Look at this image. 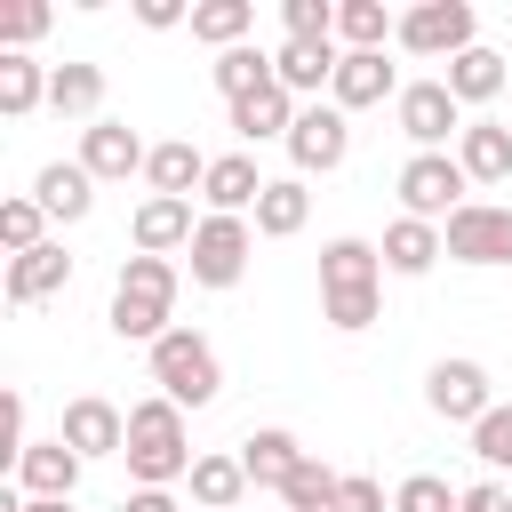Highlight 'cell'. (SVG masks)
<instances>
[{
    "label": "cell",
    "instance_id": "obj_44",
    "mask_svg": "<svg viewBox=\"0 0 512 512\" xmlns=\"http://www.w3.org/2000/svg\"><path fill=\"white\" fill-rule=\"evenodd\" d=\"M16 512H72V496H24Z\"/></svg>",
    "mask_w": 512,
    "mask_h": 512
},
{
    "label": "cell",
    "instance_id": "obj_11",
    "mask_svg": "<svg viewBox=\"0 0 512 512\" xmlns=\"http://www.w3.org/2000/svg\"><path fill=\"white\" fill-rule=\"evenodd\" d=\"M344 152H352V112H336V104H304L296 128H288V160H296V176H328V168H344Z\"/></svg>",
    "mask_w": 512,
    "mask_h": 512
},
{
    "label": "cell",
    "instance_id": "obj_34",
    "mask_svg": "<svg viewBox=\"0 0 512 512\" xmlns=\"http://www.w3.org/2000/svg\"><path fill=\"white\" fill-rule=\"evenodd\" d=\"M208 80H216V96H224V104H240V96H256V88L272 80V56H264L256 40H248V48H224V56L208 64Z\"/></svg>",
    "mask_w": 512,
    "mask_h": 512
},
{
    "label": "cell",
    "instance_id": "obj_8",
    "mask_svg": "<svg viewBox=\"0 0 512 512\" xmlns=\"http://www.w3.org/2000/svg\"><path fill=\"white\" fill-rule=\"evenodd\" d=\"M248 256H256V224H248V216H200V232H192V248H184L192 288H240Z\"/></svg>",
    "mask_w": 512,
    "mask_h": 512
},
{
    "label": "cell",
    "instance_id": "obj_21",
    "mask_svg": "<svg viewBox=\"0 0 512 512\" xmlns=\"http://www.w3.org/2000/svg\"><path fill=\"white\" fill-rule=\"evenodd\" d=\"M384 272H400V280H424L440 256H448V240H440V224H424V216H392L384 224Z\"/></svg>",
    "mask_w": 512,
    "mask_h": 512
},
{
    "label": "cell",
    "instance_id": "obj_28",
    "mask_svg": "<svg viewBox=\"0 0 512 512\" xmlns=\"http://www.w3.org/2000/svg\"><path fill=\"white\" fill-rule=\"evenodd\" d=\"M456 160H464L472 184H512V128L504 120H472L456 136Z\"/></svg>",
    "mask_w": 512,
    "mask_h": 512
},
{
    "label": "cell",
    "instance_id": "obj_19",
    "mask_svg": "<svg viewBox=\"0 0 512 512\" xmlns=\"http://www.w3.org/2000/svg\"><path fill=\"white\" fill-rule=\"evenodd\" d=\"M304 456H312V448H304L288 424H264V432L240 440V472H248V488H272V496L288 488V472H296Z\"/></svg>",
    "mask_w": 512,
    "mask_h": 512
},
{
    "label": "cell",
    "instance_id": "obj_12",
    "mask_svg": "<svg viewBox=\"0 0 512 512\" xmlns=\"http://www.w3.org/2000/svg\"><path fill=\"white\" fill-rule=\"evenodd\" d=\"M144 160H152V144H144L128 120H96V128H80V168H88L96 184H128V176H144Z\"/></svg>",
    "mask_w": 512,
    "mask_h": 512
},
{
    "label": "cell",
    "instance_id": "obj_17",
    "mask_svg": "<svg viewBox=\"0 0 512 512\" xmlns=\"http://www.w3.org/2000/svg\"><path fill=\"white\" fill-rule=\"evenodd\" d=\"M336 64H344L336 40H280V48H272V80H280L288 96H320V88H336Z\"/></svg>",
    "mask_w": 512,
    "mask_h": 512
},
{
    "label": "cell",
    "instance_id": "obj_46",
    "mask_svg": "<svg viewBox=\"0 0 512 512\" xmlns=\"http://www.w3.org/2000/svg\"><path fill=\"white\" fill-rule=\"evenodd\" d=\"M280 512H288V504H280Z\"/></svg>",
    "mask_w": 512,
    "mask_h": 512
},
{
    "label": "cell",
    "instance_id": "obj_37",
    "mask_svg": "<svg viewBox=\"0 0 512 512\" xmlns=\"http://www.w3.org/2000/svg\"><path fill=\"white\" fill-rule=\"evenodd\" d=\"M48 24H56V8H48V0H16V8H0V56H24Z\"/></svg>",
    "mask_w": 512,
    "mask_h": 512
},
{
    "label": "cell",
    "instance_id": "obj_3",
    "mask_svg": "<svg viewBox=\"0 0 512 512\" xmlns=\"http://www.w3.org/2000/svg\"><path fill=\"white\" fill-rule=\"evenodd\" d=\"M128 480H136V488H176V480H192V432H184V408L160 400V392L128 408Z\"/></svg>",
    "mask_w": 512,
    "mask_h": 512
},
{
    "label": "cell",
    "instance_id": "obj_10",
    "mask_svg": "<svg viewBox=\"0 0 512 512\" xmlns=\"http://www.w3.org/2000/svg\"><path fill=\"white\" fill-rule=\"evenodd\" d=\"M440 240H448V256L456 264H512V208L504 200H464L448 224H440Z\"/></svg>",
    "mask_w": 512,
    "mask_h": 512
},
{
    "label": "cell",
    "instance_id": "obj_26",
    "mask_svg": "<svg viewBox=\"0 0 512 512\" xmlns=\"http://www.w3.org/2000/svg\"><path fill=\"white\" fill-rule=\"evenodd\" d=\"M48 112L56 120H104V64H56L48 72Z\"/></svg>",
    "mask_w": 512,
    "mask_h": 512
},
{
    "label": "cell",
    "instance_id": "obj_25",
    "mask_svg": "<svg viewBox=\"0 0 512 512\" xmlns=\"http://www.w3.org/2000/svg\"><path fill=\"white\" fill-rule=\"evenodd\" d=\"M440 80H448V96H456V104L472 112V104H496V96L512 88V64H504L496 48H464V56H456V64L440 72Z\"/></svg>",
    "mask_w": 512,
    "mask_h": 512
},
{
    "label": "cell",
    "instance_id": "obj_30",
    "mask_svg": "<svg viewBox=\"0 0 512 512\" xmlns=\"http://www.w3.org/2000/svg\"><path fill=\"white\" fill-rule=\"evenodd\" d=\"M248 32H256V0H192V40H208L216 56L248 48Z\"/></svg>",
    "mask_w": 512,
    "mask_h": 512
},
{
    "label": "cell",
    "instance_id": "obj_22",
    "mask_svg": "<svg viewBox=\"0 0 512 512\" xmlns=\"http://www.w3.org/2000/svg\"><path fill=\"white\" fill-rule=\"evenodd\" d=\"M144 184H152L160 200H192V192L208 184V152H200L192 136H168V144H152V160H144Z\"/></svg>",
    "mask_w": 512,
    "mask_h": 512
},
{
    "label": "cell",
    "instance_id": "obj_29",
    "mask_svg": "<svg viewBox=\"0 0 512 512\" xmlns=\"http://www.w3.org/2000/svg\"><path fill=\"white\" fill-rule=\"evenodd\" d=\"M400 40V16L384 0H336V48L360 56V48H392Z\"/></svg>",
    "mask_w": 512,
    "mask_h": 512
},
{
    "label": "cell",
    "instance_id": "obj_31",
    "mask_svg": "<svg viewBox=\"0 0 512 512\" xmlns=\"http://www.w3.org/2000/svg\"><path fill=\"white\" fill-rule=\"evenodd\" d=\"M48 72L56 64H40V56H0V112L8 120H32L48 104Z\"/></svg>",
    "mask_w": 512,
    "mask_h": 512
},
{
    "label": "cell",
    "instance_id": "obj_38",
    "mask_svg": "<svg viewBox=\"0 0 512 512\" xmlns=\"http://www.w3.org/2000/svg\"><path fill=\"white\" fill-rule=\"evenodd\" d=\"M456 504H464V488H448L440 472H408L392 488V512H456Z\"/></svg>",
    "mask_w": 512,
    "mask_h": 512
},
{
    "label": "cell",
    "instance_id": "obj_39",
    "mask_svg": "<svg viewBox=\"0 0 512 512\" xmlns=\"http://www.w3.org/2000/svg\"><path fill=\"white\" fill-rule=\"evenodd\" d=\"M280 24H288V40H336V8L328 0H280Z\"/></svg>",
    "mask_w": 512,
    "mask_h": 512
},
{
    "label": "cell",
    "instance_id": "obj_4",
    "mask_svg": "<svg viewBox=\"0 0 512 512\" xmlns=\"http://www.w3.org/2000/svg\"><path fill=\"white\" fill-rule=\"evenodd\" d=\"M152 384H160V400H176V408H208V400L224 392V360H216V344H208L200 328H168V336L152 344Z\"/></svg>",
    "mask_w": 512,
    "mask_h": 512
},
{
    "label": "cell",
    "instance_id": "obj_32",
    "mask_svg": "<svg viewBox=\"0 0 512 512\" xmlns=\"http://www.w3.org/2000/svg\"><path fill=\"white\" fill-rule=\"evenodd\" d=\"M240 496H248L240 456H192V504H200V512H232Z\"/></svg>",
    "mask_w": 512,
    "mask_h": 512
},
{
    "label": "cell",
    "instance_id": "obj_13",
    "mask_svg": "<svg viewBox=\"0 0 512 512\" xmlns=\"http://www.w3.org/2000/svg\"><path fill=\"white\" fill-rule=\"evenodd\" d=\"M56 440H64V448H80L88 464H96V456H128V416H120L112 400L80 392V400H64V424H56Z\"/></svg>",
    "mask_w": 512,
    "mask_h": 512
},
{
    "label": "cell",
    "instance_id": "obj_33",
    "mask_svg": "<svg viewBox=\"0 0 512 512\" xmlns=\"http://www.w3.org/2000/svg\"><path fill=\"white\" fill-rule=\"evenodd\" d=\"M280 504H288V512H336V504H344V472H336V464H320V456H304V464L288 472Z\"/></svg>",
    "mask_w": 512,
    "mask_h": 512
},
{
    "label": "cell",
    "instance_id": "obj_2",
    "mask_svg": "<svg viewBox=\"0 0 512 512\" xmlns=\"http://www.w3.org/2000/svg\"><path fill=\"white\" fill-rule=\"evenodd\" d=\"M176 288H184V272L168 256H128L120 280H112V312H104L112 336L120 344H160L176 328Z\"/></svg>",
    "mask_w": 512,
    "mask_h": 512
},
{
    "label": "cell",
    "instance_id": "obj_27",
    "mask_svg": "<svg viewBox=\"0 0 512 512\" xmlns=\"http://www.w3.org/2000/svg\"><path fill=\"white\" fill-rule=\"evenodd\" d=\"M248 224H256V240H296V232L312 224V192H304V176H272Z\"/></svg>",
    "mask_w": 512,
    "mask_h": 512
},
{
    "label": "cell",
    "instance_id": "obj_9",
    "mask_svg": "<svg viewBox=\"0 0 512 512\" xmlns=\"http://www.w3.org/2000/svg\"><path fill=\"white\" fill-rule=\"evenodd\" d=\"M424 408L440 416V424H480L488 408H496V384H488V368L480 360H432L424 368Z\"/></svg>",
    "mask_w": 512,
    "mask_h": 512
},
{
    "label": "cell",
    "instance_id": "obj_15",
    "mask_svg": "<svg viewBox=\"0 0 512 512\" xmlns=\"http://www.w3.org/2000/svg\"><path fill=\"white\" fill-rule=\"evenodd\" d=\"M296 112H304V104H296V96H288L280 80H264L256 96H240V104H224V128H232L240 144H272V136L288 144V128H296Z\"/></svg>",
    "mask_w": 512,
    "mask_h": 512
},
{
    "label": "cell",
    "instance_id": "obj_5",
    "mask_svg": "<svg viewBox=\"0 0 512 512\" xmlns=\"http://www.w3.org/2000/svg\"><path fill=\"white\" fill-rule=\"evenodd\" d=\"M392 192H400V216L448 224V216L464 208L472 176H464V160H456V152H408V160H400V176H392Z\"/></svg>",
    "mask_w": 512,
    "mask_h": 512
},
{
    "label": "cell",
    "instance_id": "obj_43",
    "mask_svg": "<svg viewBox=\"0 0 512 512\" xmlns=\"http://www.w3.org/2000/svg\"><path fill=\"white\" fill-rule=\"evenodd\" d=\"M120 512H184V504H176L168 488H128V496H120Z\"/></svg>",
    "mask_w": 512,
    "mask_h": 512
},
{
    "label": "cell",
    "instance_id": "obj_23",
    "mask_svg": "<svg viewBox=\"0 0 512 512\" xmlns=\"http://www.w3.org/2000/svg\"><path fill=\"white\" fill-rule=\"evenodd\" d=\"M32 200L48 208V224H80V216L96 208V176H88L80 160H48V168L32 176Z\"/></svg>",
    "mask_w": 512,
    "mask_h": 512
},
{
    "label": "cell",
    "instance_id": "obj_41",
    "mask_svg": "<svg viewBox=\"0 0 512 512\" xmlns=\"http://www.w3.org/2000/svg\"><path fill=\"white\" fill-rule=\"evenodd\" d=\"M344 504L352 512H392L384 504V480H368V472H344Z\"/></svg>",
    "mask_w": 512,
    "mask_h": 512
},
{
    "label": "cell",
    "instance_id": "obj_42",
    "mask_svg": "<svg viewBox=\"0 0 512 512\" xmlns=\"http://www.w3.org/2000/svg\"><path fill=\"white\" fill-rule=\"evenodd\" d=\"M456 512H512V488H504V480H472Z\"/></svg>",
    "mask_w": 512,
    "mask_h": 512
},
{
    "label": "cell",
    "instance_id": "obj_45",
    "mask_svg": "<svg viewBox=\"0 0 512 512\" xmlns=\"http://www.w3.org/2000/svg\"><path fill=\"white\" fill-rule=\"evenodd\" d=\"M192 512H200V504H192Z\"/></svg>",
    "mask_w": 512,
    "mask_h": 512
},
{
    "label": "cell",
    "instance_id": "obj_7",
    "mask_svg": "<svg viewBox=\"0 0 512 512\" xmlns=\"http://www.w3.org/2000/svg\"><path fill=\"white\" fill-rule=\"evenodd\" d=\"M392 120H400V136H408L416 152H448V144L472 128V112L448 96V80H408V88L392 96Z\"/></svg>",
    "mask_w": 512,
    "mask_h": 512
},
{
    "label": "cell",
    "instance_id": "obj_40",
    "mask_svg": "<svg viewBox=\"0 0 512 512\" xmlns=\"http://www.w3.org/2000/svg\"><path fill=\"white\" fill-rule=\"evenodd\" d=\"M136 24L144 32H176V24H192V8L184 0H136Z\"/></svg>",
    "mask_w": 512,
    "mask_h": 512
},
{
    "label": "cell",
    "instance_id": "obj_1",
    "mask_svg": "<svg viewBox=\"0 0 512 512\" xmlns=\"http://www.w3.org/2000/svg\"><path fill=\"white\" fill-rule=\"evenodd\" d=\"M384 304V248L360 240V232H336L320 240V320L336 336H360Z\"/></svg>",
    "mask_w": 512,
    "mask_h": 512
},
{
    "label": "cell",
    "instance_id": "obj_6",
    "mask_svg": "<svg viewBox=\"0 0 512 512\" xmlns=\"http://www.w3.org/2000/svg\"><path fill=\"white\" fill-rule=\"evenodd\" d=\"M392 48H408L424 64H456L464 48H480V16H472V0H416L400 16V40Z\"/></svg>",
    "mask_w": 512,
    "mask_h": 512
},
{
    "label": "cell",
    "instance_id": "obj_20",
    "mask_svg": "<svg viewBox=\"0 0 512 512\" xmlns=\"http://www.w3.org/2000/svg\"><path fill=\"white\" fill-rule=\"evenodd\" d=\"M80 472H88L80 448H64V440H32V448L16 456V496H72Z\"/></svg>",
    "mask_w": 512,
    "mask_h": 512
},
{
    "label": "cell",
    "instance_id": "obj_14",
    "mask_svg": "<svg viewBox=\"0 0 512 512\" xmlns=\"http://www.w3.org/2000/svg\"><path fill=\"white\" fill-rule=\"evenodd\" d=\"M192 232H200L192 200H160V192H144V200H136V216H128L136 256H176V248H192Z\"/></svg>",
    "mask_w": 512,
    "mask_h": 512
},
{
    "label": "cell",
    "instance_id": "obj_35",
    "mask_svg": "<svg viewBox=\"0 0 512 512\" xmlns=\"http://www.w3.org/2000/svg\"><path fill=\"white\" fill-rule=\"evenodd\" d=\"M0 248H8V256H32V248H48V208H40L32 192L0 200Z\"/></svg>",
    "mask_w": 512,
    "mask_h": 512
},
{
    "label": "cell",
    "instance_id": "obj_47",
    "mask_svg": "<svg viewBox=\"0 0 512 512\" xmlns=\"http://www.w3.org/2000/svg\"><path fill=\"white\" fill-rule=\"evenodd\" d=\"M504 96H512V88H504Z\"/></svg>",
    "mask_w": 512,
    "mask_h": 512
},
{
    "label": "cell",
    "instance_id": "obj_36",
    "mask_svg": "<svg viewBox=\"0 0 512 512\" xmlns=\"http://www.w3.org/2000/svg\"><path fill=\"white\" fill-rule=\"evenodd\" d=\"M472 456L488 464V480H496V472H512V400H496V408L472 424Z\"/></svg>",
    "mask_w": 512,
    "mask_h": 512
},
{
    "label": "cell",
    "instance_id": "obj_18",
    "mask_svg": "<svg viewBox=\"0 0 512 512\" xmlns=\"http://www.w3.org/2000/svg\"><path fill=\"white\" fill-rule=\"evenodd\" d=\"M384 96H400V72H392L384 48H360V56L336 64V88H328L336 112H368V104H384Z\"/></svg>",
    "mask_w": 512,
    "mask_h": 512
},
{
    "label": "cell",
    "instance_id": "obj_16",
    "mask_svg": "<svg viewBox=\"0 0 512 512\" xmlns=\"http://www.w3.org/2000/svg\"><path fill=\"white\" fill-rule=\"evenodd\" d=\"M264 184H272V176H256V152H216L200 200H208V216H256Z\"/></svg>",
    "mask_w": 512,
    "mask_h": 512
},
{
    "label": "cell",
    "instance_id": "obj_24",
    "mask_svg": "<svg viewBox=\"0 0 512 512\" xmlns=\"http://www.w3.org/2000/svg\"><path fill=\"white\" fill-rule=\"evenodd\" d=\"M64 288H72L64 240H48V248H32V256H8V304H48V296H64Z\"/></svg>",
    "mask_w": 512,
    "mask_h": 512
}]
</instances>
